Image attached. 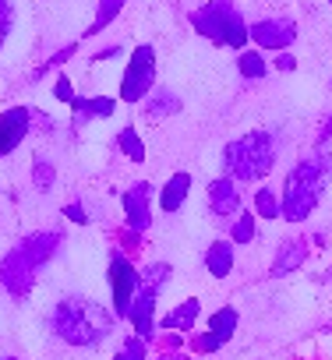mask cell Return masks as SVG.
Returning a JSON list of instances; mask_svg holds the SVG:
<instances>
[{
    "instance_id": "cell-6",
    "label": "cell",
    "mask_w": 332,
    "mask_h": 360,
    "mask_svg": "<svg viewBox=\"0 0 332 360\" xmlns=\"http://www.w3.org/2000/svg\"><path fill=\"white\" fill-rule=\"evenodd\" d=\"M155 82V50L152 46H138L131 53V64L124 71V82H120V99L124 103H138L145 99V92L152 89Z\"/></svg>"
},
{
    "instance_id": "cell-8",
    "label": "cell",
    "mask_w": 332,
    "mask_h": 360,
    "mask_svg": "<svg viewBox=\"0 0 332 360\" xmlns=\"http://www.w3.org/2000/svg\"><path fill=\"white\" fill-rule=\"evenodd\" d=\"M248 36H251L258 46H265V50H286V46L297 39V25H293L290 18H265V22L251 25Z\"/></svg>"
},
{
    "instance_id": "cell-13",
    "label": "cell",
    "mask_w": 332,
    "mask_h": 360,
    "mask_svg": "<svg viewBox=\"0 0 332 360\" xmlns=\"http://www.w3.org/2000/svg\"><path fill=\"white\" fill-rule=\"evenodd\" d=\"M307 258V240H283L276 262H272V276H286V272H297Z\"/></svg>"
},
{
    "instance_id": "cell-7",
    "label": "cell",
    "mask_w": 332,
    "mask_h": 360,
    "mask_svg": "<svg viewBox=\"0 0 332 360\" xmlns=\"http://www.w3.org/2000/svg\"><path fill=\"white\" fill-rule=\"evenodd\" d=\"M110 290H113V311L120 318H127V307H131V300L138 293V272L120 255H113V262H110Z\"/></svg>"
},
{
    "instance_id": "cell-4",
    "label": "cell",
    "mask_w": 332,
    "mask_h": 360,
    "mask_svg": "<svg viewBox=\"0 0 332 360\" xmlns=\"http://www.w3.org/2000/svg\"><path fill=\"white\" fill-rule=\"evenodd\" d=\"M223 162L234 180H262L276 166V141L269 131H251L223 148Z\"/></svg>"
},
{
    "instance_id": "cell-16",
    "label": "cell",
    "mask_w": 332,
    "mask_h": 360,
    "mask_svg": "<svg viewBox=\"0 0 332 360\" xmlns=\"http://www.w3.org/2000/svg\"><path fill=\"white\" fill-rule=\"evenodd\" d=\"M198 300H184L181 307H174L170 314L162 318V328H174V332H188L191 325H195V318H198Z\"/></svg>"
},
{
    "instance_id": "cell-22",
    "label": "cell",
    "mask_w": 332,
    "mask_h": 360,
    "mask_svg": "<svg viewBox=\"0 0 332 360\" xmlns=\"http://www.w3.org/2000/svg\"><path fill=\"white\" fill-rule=\"evenodd\" d=\"M177 110H181V99L174 92H155V99L148 103L152 117H166V113H177Z\"/></svg>"
},
{
    "instance_id": "cell-25",
    "label": "cell",
    "mask_w": 332,
    "mask_h": 360,
    "mask_svg": "<svg viewBox=\"0 0 332 360\" xmlns=\"http://www.w3.org/2000/svg\"><path fill=\"white\" fill-rule=\"evenodd\" d=\"M251 240H255V216L237 212V223H234V244H251Z\"/></svg>"
},
{
    "instance_id": "cell-27",
    "label": "cell",
    "mask_w": 332,
    "mask_h": 360,
    "mask_svg": "<svg viewBox=\"0 0 332 360\" xmlns=\"http://www.w3.org/2000/svg\"><path fill=\"white\" fill-rule=\"evenodd\" d=\"M117 360H145V339H141V335H134V339H127Z\"/></svg>"
},
{
    "instance_id": "cell-30",
    "label": "cell",
    "mask_w": 332,
    "mask_h": 360,
    "mask_svg": "<svg viewBox=\"0 0 332 360\" xmlns=\"http://www.w3.org/2000/svg\"><path fill=\"white\" fill-rule=\"evenodd\" d=\"M64 216H68L71 223H89V216H85V209H82L78 202H71V205L64 209Z\"/></svg>"
},
{
    "instance_id": "cell-5",
    "label": "cell",
    "mask_w": 332,
    "mask_h": 360,
    "mask_svg": "<svg viewBox=\"0 0 332 360\" xmlns=\"http://www.w3.org/2000/svg\"><path fill=\"white\" fill-rule=\"evenodd\" d=\"M191 25L205 36V39H212V43H219V46H230V50H241L251 36H248V25H244V18H241V11L230 4V0H212V4H205V8H198L195 15H191Z\"/></svg>"
},
{
    "instance_id": "cell-11",
    "label": "cell",
    "mask_w": 332,
    "mask_h": 360,
    "mask_svg": "<svg viewBox=\"0 0 332 360\" xmlns=\"http://www.w3.org/2000/svg\"><path fill=\"white\" fill-rule=\"evenodd\" d=\"M209 205L219 219H234L241 212V191L234 184V176H219L209 184Z\"/></svg>"
},
{
    "instance_id": "cell-15",
    "label": "cell",
    "mask_w": 332,
    "mask_h": 360,
    "mask_svg": "<svg viewBox=\"0 0 332 360\" xmlns=\"http://www.w3.org/2000/svg\"><path fill=\"white\" fill-rule=\"evenodd\" d=\"M205 269H209L216 279H226V276L234 272V244L216 240V244L205 251Z\"/></svg>"
},
{
    "instance_id": "cell-19",
    "label": "cell",
    "mask_w": 332,
    "mask_h": 360,
    "mask_svg": "<svg viewBox=\"0 0 332 360\" xmlns=\"http://www.w3.org/2000/svg\"><path fill=\"white\" fill-rule=\"evenodd\" d=\"M120 8H124V0H99V11H96V22L89 25V32L85 36H96V32H103L117 15H120Z\"/></svg>"
},
{
    "instance_id": "cell-9",
    "label": "cell",
    "mask_w": 332,
    "mask_h": 360,
    "mask_svg": "<svg viewBox=\"0 0 332 360\" xmlns=\"http://www.w3.org/2000/svg\"><path fill=\"white\" fill-rule=\"evenodd\" d=\"M29 127H32V113H29L25 106H15V110L0 113V155L15 152V148L25 141Z\"/></svg>"
},
{
    "instance_id": "cell-33",
    "label": "cell",
    "mask_w": 332,
    "mask_h": 360,
    "mask_svg": "<svg viewBox=\"0 0 332 360\" xmlns=\"http://www.w3.org/2000/svg\"><path fill=\"white\" fill-rule=\"evenodd\" d=\"M159 360H191V356H184V353H170V356H159Z\"/></svg>"
},
{
    "instance_id": "cell-18",
    "label": "cell",
    "mask_w": 332,
    "mask_h": 360,
    "mask_svg": "<svg viewBox=\"0 0 332 360\" xmlns=\"http://www.w3.org/2000/svg\"><path fill=\"white\" fill-rule=\"evenodd\" d=\"M117 145H120V152H124L131 162H145V145H141V138H138L134 127H124V131L117 134Z\"/></svg>"
},
{
    "instance_id": "cell-26",
    "label": "cell",
    "mask_w": 332,
    "mask_h": 360,
    "mask_svg": "<svg viewBox=\"0 0 332 360\" xmlns=\"http://www.w3.org/2000/svg\"><path fill=\"white\" fill-rule=\"evenodd\" d=\"M32 176H36V188H39V191H50V188H53V166H50L46 159H36Z\"/></svg>"
},
{
    "instance_id": "cell-12",
    "label": "cell",
    "mask_w": 332,
    "mask_h": 360,
    "mask_svg": "<svg viewBox=\"0 0 332 360\" xmlns=\"http://www.w3.org/2000/svg\"><path fill=\"white\" fill-rule=\"evenodd\" d=\"M155 293H159V290H148V286L138 283V293H134V300H131V307H127V318H131V325H134V332H138L141 339H152V332H155V325H152Z\"/></svg>"
},
{
    "instance_id": "cell-28",
    "label": "cell",
    "mask_w": 332,
    "mask_h": 360,
    "mask_svg": "<svg viewBox=\"0 0 332 360\" xmlns=\"http://www.w3.org/2000/svg\"><path fill=\"white\" fill-rule=\"evenodd\" d=\"M11 18H15L11 0H0V46H4V39H8V32H11Z\"/></svg>"
},
{
    "instance_id": "cell-1",
    "label": "cell",
    "mask_w": 332,
    "mask_h": 360,
    "mask_svg": "<svg viewBox=\"0 0 332 360\" xmlns=\"http://www.w3.org/2000/svg\"><path fill=\"white\" fill-rule=\"evenodd\" d=\"M110 328H113V318L96 300L68 297L53 307V332L71 346H96L110 335Z\"/></svg>"
},
{
    "instance_id": "cell-34",
    "label": "cell",
    "mask_w": 332,
    "mask_h": 360,
    "mask_svg": "<svg viewBox=\"0 0 332 360\" xmlns=\"http://www.w3.org/2000/svg\"><path fill=\"white\" fill-rule=\"evenodd\" d=\"M4 360H15V356H4Z\"/></svg>"
},
{
    "instance_id": "cell-10",
    "label": "cell",
    "mask_w": 332,
    "mask_h": 360,
    "mask_svg": "<svg viewBox=\"0 0 332 360\" xmlns=\"http://www.w3.org/2000/svg\"><path fill=\"white\" fill-rule=\"evenodd\" d=\"M148 198H152V184H131L127 191H124V216H127V226L134 230V233H141V230H148V223H152V212H148Z\"/></svg>"
},
{
    "instance_id": "cell-23",
    "label": "cell",
    "mask_w": 332,
    "mask_h": 360,
    "mask_svg": "<svg viewBox=\"0 0 332 360\" xmlns=\"http://www.w3.org/2000/svg\"><path fill=\"white\" fill-rule=\"evenodd\" d=\"M237 71H241L244 78H265V60H262L255 50H248V53H241V60H237Z\"/></svg>"
},
{
    "instance_id": "cell-32",
    "label": "cell",
    "mask_w": 332,
    "mask_h": 360,
    "mask_svg": "<svg viewBox=\"0 0 332 360\" xmlns=\"http://www.w3.org/2000/svg\"><path fill=\"white\" fill-rule=\"evenodd\" d=\"M321 148L325 152H332V120L325 124V131H321Z\"/></svg>"
},
{
    "instance_id": "cell-14",
    "label": "cell",
    "mask_w": 332,
    "mask_h": 360,
    "mask_svg": "<svg viewBox=\"0 0 332 360\" xmlns=\"http://www.w3.org/2000/svg\"><path fill=\"white\" fill-rule=\"evenodd\" d=\"M188 191H191V176H188V173H174L170 180H166L162 195H159V209H162V212H177V209L184 205Z\"/></svg>"
},
{
    "instance_id": "cell-20",
    "label": "cell",
    "mask_w": 332,
    "mask_h": 360,
    "mask_svg": "<svg viewBox=\"0 0 332 360\" xmlns=\"http://www.w3.org/2000/svg\"><path fill=\"white\" fill-rule=\"evenodd\" d=\"M82 117H110L113 113V99H106V96H99V99H78L75 96V103H71Z\"/></svg>"
},
{
    "instance_id": "cell-31",
    "label": "cell",
    "mask_w": 332,
    "mask_h": 360,
    "mask_svg": "<svg viewBox=\"0 0 332 360\" xmlns=\"http://www.w3.org/2000/svg\"><path fill=\"white\" fill-rule=\"evenodd\" d=\"M276 68H279V71H293V68H297V60H293L290 53H279V57H276Z\"/></svg>"
},
{
    "instance_id": "cell-21",
    "label": "cell",
    "mask_w": 332,
    "mask_h": 360,
    "mask_svg": "<svg viewBox=\"0 0 332 360\" xmlns=\"http://www.w3.org/2000/svg\"><path fill=\"white\" fill-rule=\"evenodd\" d=\"M255 209H258L262 219H279V198H276L269 188H258V195H255Z\"/></svg>"
},
{
    "instance_id": "cell-17",
    "label": "cell",
    "mask_w": 332,
    "mask_h": 360,
    "mask_svg": "<svg viewBox=\"0 0 332 360\" xmlns=\"http://www.w3.org/2000/svg\"><path fill=\"white\" fill-rule=\"evenodd\" d=\"M234 328H237V311H234V307H223V311H216V314L209 318V332H212L219 342H226V339L234 335Z\"/></svg>"
},
{
    "instance_id": "cell-29",
    "label": "cell",
    "mask_w": 332,
    "mask_h": 360,
    "mask_svg": "<svg viewBox=\"0 0 332 360\" xmlns=\"http://www.w3.org/2000/svg\"><path fill=\"white\" fill-rule=\"evenodd\" d=\"M53 96H57L60 103H75V89H71V82H68V78H60V82L53 85Z\"/></svg>"
},
{
    "instance_id": "cell-2",
    "label": "cell",
    "mask_w": 332,
    "mask_h": 360,
    "mask_svg": "<svg viewBox=\"0 0 332 360\" xmlns=\"http://www.w3.org/2000/svg\"><path fill=\"white\" fill-rule=\"evenodd\" d=\"M57 244H60L57 233H32V237H25L4 262H0V283H4L15 297H25L32 290L36 272L53 258Z\"/></svg>"
},
{
    "instance_id": "cell-24",
    "label": "cell",
    "mask_w": 332,
    "mask_h": 360,
    "mask_svg": "<svg viewBox=\"0 0 332 360\" xmlns=\"http://www.w3.org/2000/svg\"><path fill=\"white\" fill-rule=\"evenodd\" d=\"M166 279H170V265H162V262L159 265H148L145 272H138V283L148 286V290H159Z\"/></svg>"
},
{
    "instance_id": "cell-3",
    "label": "cell",
    "mask_w": 332,
    "mask_h": 360,
    "mask_svg": "<svg viewBox=\"0 0 332 360\" xmlns=\"http://www.w3.org/2000/svg\"><path fill=\"white\" fill-rule=\"evenodd\" d=\"M321 188H325V159L311 155V159H300L290 176H286V184H283V198H279V216L290 219V223H304L318 198H321Z\"/></svg>"
}]
</instances>
